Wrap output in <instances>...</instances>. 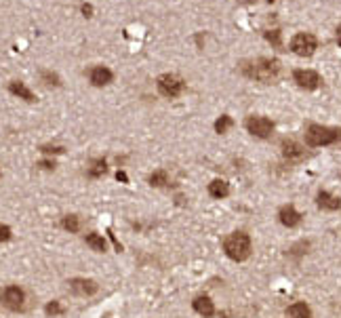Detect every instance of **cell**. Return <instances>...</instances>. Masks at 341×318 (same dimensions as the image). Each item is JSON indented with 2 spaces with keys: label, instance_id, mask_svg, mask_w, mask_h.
<instances>
[{
  "label": "cell",
  "instance_id": "30bf717a",
  "mask_svg": "<svg viewBox=\"0 0 341 318\" xmlns=\"http://www.w3.org/2000/svg\"><path fill=\"white\" fill-rule=\"evenodd\" d=\"M88 80L93 87H108L114 80V72L106 66H93L88 70Z\"/></svg>",
  "mask_w": 341,
  "mask_h": 318
},
{
  "label": "cell",
  "instance_id": "5b68a950",
  "mask_svg": "<svg viewBox=\"0 0 341 318\" xmlns=\"http://www.w3.org/2000/svg\"><path fill=\"white\" fill-rule=\"evenodd\" d=\"M156 87H158V93L162 97L175 99V97H179L184 93L186 83L179 76H175V74H162V76H158Z\"/></svg>",
  "mask_w": 341,
  "mask_h": 318
},
{
  "label": "cell",
  "instance_id": "f1b7e54d",
  "mask_svg": "<svg viewBox=\"0 0 341 318\" xmlns=\"http://www.w3.org/2000/svg\"><path fill=\"white\" fill-rule=\"evenodd\" d=\"M40 167L46 169V171H53L55 169V160H42V162H40Z\"/></svg>",
  "mask_w": 341,
  "mask_h": 318
},
{
  "label": "cell",
  "instance_id": "2e32d148",
  "mask_svg": "<svg viewBox=\"0 0 341 318\" xmlns=\"http://www.w3.org/2000/svg\"><path fill=\"white\" fill-rule=\"evenodd\" d=\"M106 173H108V160L106 158H95V160H91V167H88L86 175L91 179H99V177H104Z\"/></svg>",
  "mask_w": 341,
  "mask_h": 318
},
{
  "label": "cell",
  "instance_id": "8fae6325",
  "mask_svg": "<svg viewBox=\"0 0 341 318\" xmlns=\"http://www.w3.org/2000/svg\"><path fill=\"white\" fill-rule=\"evenodd\" d=\"M278 217H280V223L286 225V228H295V225H299V221H302V215H299V211L293 204H284V207L278 211Z\"/></svg>",
  "mask_w": 341,
  "mask_h": 318
},
{
  "label": "cell",
  "instance_id": "52a82bcc",
  "mask_svg": "<svg viewBox=\"0 0 341 318\" xmlns=\"http://www.w3.org/2000/svg\"><path fill=\"white\" fill-rule=\"evenodd\" d=\"M246 129H248L250 135H255L259 139H266V137L272 135L274 122L270 118H266V116H248L246 118Z\"/></svg>",
  "mask_w": 341,
  "mask_h": 318
},
{
  "label": "cell",
  "instance_id": "ac0fdd59",
  "mask_svg": "<svg viewBox=\"0 0 341 318\" xmlns=\"http://www.w3.org/2000/svg\"><path fill=\"white\" fill-rule=\"evenodd\" d=\"M286 314L290 316V318H312V310H310V305H306V303H293L286 310Z\"/></svg>",
  "mask_w": 341,
  "mask_h": 318
},
{
  "label": "cell",
  "instance_id": "8992f818",
  "mask_svg": "<svg viewBox=\"0 0 341 318\" xmlns=\"http://www.w3.org/2000/svg\"><path fill=\"white\" fill-rule=\"evenodd\" d=\"M290 49H293V53L299 57H310V55H314V51L318 49V40L314 34L302 32L290 40Z\"/></svg>",
  "mask_w": 341,
  "mask_h": 318
},
{
  "label": "cell",
  "instance_id": "484cf974",
  "mask_svg": "<svg viewBox=\"0 0 341 318\" xmlns=\"http://www.w3.org/2000/svg\"><path fill=\"white\" fill-rule=\"evenodd\" d=\"M40 152H42V154H64L66 148L64 146H42V148H40Z\"/></svg>",
  "mask_w": 341,
  "mask_h": 318
},
{
  "label": "cell",
  "instance_id": "f546056e",
  "mask_svg": "<svg viewBox=\"0 0 341 318\" xmlns=\"http://www.w3.org/2000/svg\"><path fill=\"white\" fill-rule=\"evenodd\" d=\"M337 45H339V47H341V26H339V28H337Z\"/></svg>",
  "mask_w": 341,
  "mask_h": 318
},
{
  "label": "cell",
  "instance_id": "9a60e30c",
  "mask_svg": "<svg viewBox=\"0 0 341 318\" xmlns=\"http://www.w3.org/2000/svg\"><path fill=\"white\" fill-rule=\"evenodd\" d=\"M316 202L320 209H326V211H337L341 207V198L333 196V194H328V192H320Z\"/></svg>",
  "mask_w": 341,
  "mask_h": 318
},
{
  "label": "cell",
  "instance_id": "7a4b0ae2",
  "mask_svg": "<svg viewBox=\"0 0 341 318\" xmlns=\"http://www.w3.org/2000/svg\"><path fill=\"white\" fill-rule=\"evenodd\" d=\"M224 251L230 259L244 261L250 255V238L244 232H234L224 240Z\"/></svg>",
  "mask_w": 341,
  "mask_h": 318
},
{
  "label": "cell",
  "instance_id": "7c38bea8",
  "mask_svg": "<svg viewBox=\"0 0 341 318\" xmlns=\"http://www.w3.org/2000/svg\"><path fill=\"white\" fill-rule=\"evenodd\" d=\"M304 148L299 146L297 141H293V139H284L282 141V156L288 160V162H297V160H302L304 158Z\"/></svg>",
  "mask_w": 341,
  "mask_h": 318
},
{
  "label": "cell",
  "instance_id": "83f0119b",
  "mask_svg": "<svg viewBox=\"0 0 341 318\" xmlns=\"http://www.w3.org/2000/svg\"><path fill=\"white\" fill-rule=\"evenodd\" d=\"M80 13H82L84 17H93V5L82 3V5H80Z\"/></svg>",
  "mask_w": 341,
  "mask_h": 318
},
{
  "label": "cell",
  "instance_id": "4316f807",
  "mask_svg": "<svg viewBox=\"0 0 341 318\" xmlns=\"http://www.w3.org/2000/svg\"><path fill=\"white\" fill-rule=\"evenodd\" d=\"M11 236H13L11 228H8V225H2V223H0V242H6V240H11Z\"/></svg>",
  "mask_w": 341,
  "mask_h": 318
},
{
  "label": "cell",
  "instance_id": "ffe728a7",
  "mask_svg": "<svg viewBox=\"0 0 341 318\" xmlns=\"http://www.w3.org/2000/svg\"><path fill=\"white\" fill-rule=\"evenodd\" d=\"M86 244L91 247L93 251H97V253H104L106 251V240H104V236H99V234H88L86 236Z\"/></svg>",
  "mask_w": 341,
  "mask_h": 318
},
{
  "label": "cell",
  "instance_id": "9c48e42d",
  "mask_svg": "<svg viewBox=\"0 0 341 318\" xmlns=\"http://www.w3.org/2000/svg\"><path fill=\"white\" fill-rule=\"evenodd\" d=\"M68 286H70V291H72L74 295H78V297H91L99 289L97 282L91 280V278H72L68 282Z\"/></svg>",
  "mask_w": 341,
  "mask_h": 318
},
{
  "label": "cell",
  "instance_id": "e0dca14e",
  "mask_svg": "<svg viewBox=\"0 0 341 318\" xmlns=\"http://www.w3.org/2000/svg\"><path fill=\"white\" fill-rule=\"evenodd\" d=\"M208 194L213 198H226L228 194H230V186H228V181H224V179H215V181H210L208 183Z\"/></svg>",
  "mask_w": 341,
  "mask_h": 318
},
{
  "label": "cell",
  "instance_id": "3957f363",
  "mask_svg": "<svg viewBox=\"0 0 341 318\" xmlns=\"http://www.w3.org/2000/svg\"><path fill=\"white\" fill-rule=\"evenodd\" d=\"M341 135L339 129H330V127H322V125H310L306 131V141L308 146L318 148V146H330L335 143Z\"/></svg>",
  "mask_w": 341,
  "mask_h": 318
},
{
  "label": "cell",
  "instance_id": "ba28073f",
  "mask_svg": "<svg viewBox=\"0 0 341 318\" xmlns=\"http://www.w3.org/2000/svg\"><path fill=\"white\" fill-rule=\"evenodd\" d=\"M293 78H295V83L306 91H314L320 87V83H322L318 76V72H314V70H295Z\"/></svg>",
  "mask_w": 341,
  "mask_h": 318
},
{
  "label": "cell",
  "instance_id": "277c9868",
  "mask_svg": "<svg viewBox=\"0 0 341 318\" xmlns=\"http://www.w3.org/2000/svg\"><path fill=\"white\" fill-rule=\"evenodd\" d=\"M0 301H2V305L6 307V310L11 312H24L26 307V291L22 289V286L17 284H8L2 289V293H0Z\"/></svg>",
  "mask_w": 341,
  "mask_h": 318
},
{
  "label": "cell",
  "instance_id": "603a6c76",
  "mask_svg": "<svg viewBox=\"0 0 341 318\" xmlns=\"http://www.w3.org/2000/svg\"><path fill=\"white\" fill-rule=\"evenodd\" d=\"M232 125H234V120L224 114L222 118H217V120H215V131H217V133H226L230 127H232Z\"/></svg>",
  "mask_w": 341,
  "mask_h": 318
},
{
  "label": "cell",
  "instance_id": "6da1fadb",
  "mask_svg": "<svg viewBox=\"0 0 341 318\" xmlns=\"http://www.w3.org/2000/svg\"><path fill=\"white\" fill-rule=\"evenodd\" d=\"M242 72L248 78H255L259 83H272L280 72V64H278V59L262 57V59L253 61V64H244Z\"/></svg>",
  "mask_w": 341,
  "mask_h": 318
},
{
  "label": "cell",
  "instance_id": "4dcf8cb0",
  "mask_svg": "<svg viewBox=\"0 0 341 318\" xmlns=\"http://www.w3.org/2000/svg\"><path fill=\"white\" fill-rule=\"evenodd\" d=\"M116 177H118L120 181H126V175H124V173H120V171H118V175H116Z\"/></svg>",
  "mask_w": 341,
  "mask_h": 318
},
{
  "label": "cell",
  "instance_id": "7402d4cb",
  "mask_svg": "<svg viewBox=\"0 0 341 318\" xmlns=\"http://www.w3.org/2000/svg\"><path fill=\"white\" fill-rule=\"evenodd\" d=\"M62 225H64V230H68L70 234H76V232L80 230V219H78V215H66L64 221H62Z\"/></svg>",
  "mask_w": 341,
  "mask_h": 318
},
{
  "label": "cell",
  "instance_id": "cb8c5ba5",
  "mask_svg": "<svg viewBox=\"0 0 341 318\" xmlns=\"http://www.w3.org/2000/svg\"><path fill=\"white\" fill-rule=\"evenodd\" d=\"M44 312H46L48 316H62L66 310H64V305L59 303V301H48L46 307H44Z\"/></svg>",
  "mask_w": 341,
  "mask_h": 318
},
{
  "label": "cell",
  "instance_id": "4fadbf2b",
  "mask_svg": "<svg viewBox=\"0 0 341 318\" xmlns=\"http://www.w3.org/2000/svg\"><path fill=\"white\" fill-rule=\"evenodd\" d=\"M8 91H11L15 97L24 99V101H30V104H32V101H36V95L26 87V83H22V80H13V83L8 85Z\"/></svg>",
  "mask_w": 341,
  "mask_h": 318
},
{
  "label": "cell",
  "instance_id": "44dd1931",
  "mask_svg": "<svg viewBox=\"0 0 341 318\" xmlns=\"http://www.w3.org/2000/svg\"><path fill=\"white\" fill-rule=\"evenodd\" d=\"M40 80H42L46 87H59L62 85V78H59L53 70H40Z\"/></svg>",
  "mask_w": 341,
  "mask_h": 318
},
{
  "label": "cell",
  "instance_id": "5bb4252c",
  "mask_svg": "<svg viewBox=\"0 0 341 318\" xmlns=\"http://www.w3.org/2000/svg\"><path fill=\"white\" fill-rule=\"evenodd\" d=\"M192 305H194V310H196L200 316H204V318H208V316L215 314V305H213V301H210L206 295L196 297V299L192 301Z\"/></svg>",
  "mask_w": 341,
  "mask_h": 318
},
{
  "label": "cell",
  "instance_id": "d6986e66",
  "mask_svg": "<svg viewBox=\"0 0 341 318\" xmlns=\"http://www.w3.org/2000/svg\"><path fill=\"white\" fill-rule=\"evenodd\" d=\"M166 183H168V175H166L164 169H158V171H154L152 175H150V186H154V188H164Z\"/></svg>",
  "mask_w": 341,
  "mask_h": 318
},
{
  "label": "cell",
  "instance_id": "d4e9b609",
  "mask_svg": "<svg viewBox=\"0 0 341 318\" xmlns=\"http://www.w3.org/2000/svg\"><path fill=\"white\" fill-rule=\"evenodd\" d=\"M264 36H266L268 43H272L274 47H280V45H282V43H280V30H270V32H266Z\"/></svg>",
  "mask_w": 341,
  "mask_h": 318
}]
</instances>
